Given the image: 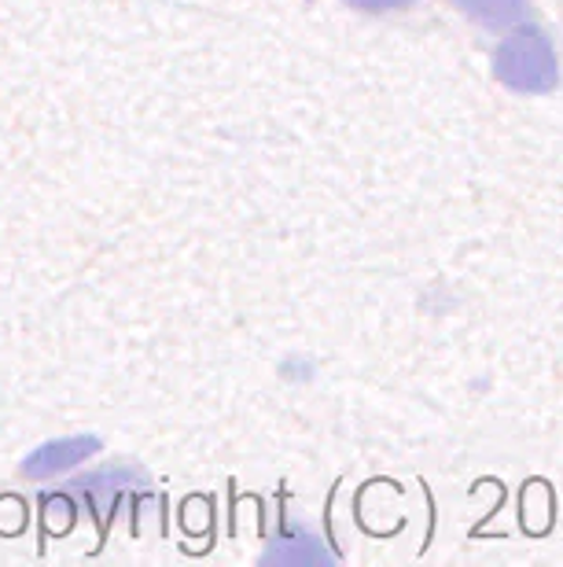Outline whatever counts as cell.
<instances>
[{
	"mask_svg": "<svg viewBox=\"0 0 563 567\" xmlns=\"http://www.w3.org/2000/svg\"><path fill=\"white\" fill-rule=\"evenodd\" d=\"M493 78L512 93L542 96L560 85V55L545 30L520 22L512 33L493 49Z\"/></svg>",
	"mask_w": 563,
	"mask_h": 567,
	"instance_id": "cell-1",
	"label": "cell"
},
{
	"mask_svg": "<svg viewBox=\"0 0 563 567\" xmlns=\"http://www.w3.org/2000/svg\"><path fill=\"white\" fill-rule=\"evenodd\" d=\"M100 450V439L93 435H74V439H55L49 446L33 450L27 461H22V472L30 475V480H49V475H60L66 468H74V464H82L85 457H93Z\"/></svg>",
	"mask_w": 563,
	"mask_h": 567,
	"instance_id": "cell-2",
	"label": "cell"
},
{
	"mask_svg": "<svg viewBox=\"0 0 563 567\" xmlns=\"http://www.w3.org/2000/svg\"><path fill=\"white\" fill-rule=\"evenodd\" d=\"M453 4L482 27H515L531 11V0H453Z\"/></svg>",
	"mask_w": 563,
	"mask_h": 567,
	"instance_id": "cell-3",
	"label": "cell"
},
{
	"mask_svg": "<svg viewBox=\"0 0 563 567\" xmlns=\"http://www.w3.org/2000/svg\"><path fill=\"white\" fill-rule=\"evenodd\" d=\"M413 0H346V8H357V11H368V16H383V11H398V8H409Z\"/></svg>",
	"mask_w": 563,
	"mask_h": 567,
	"instance_id": "cell-4",
	"label": "cell"
}]
</instances>
